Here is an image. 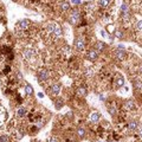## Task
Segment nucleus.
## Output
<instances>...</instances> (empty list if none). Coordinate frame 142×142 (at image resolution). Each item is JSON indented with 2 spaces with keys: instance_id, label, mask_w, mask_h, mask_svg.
<instances>
[{
  "instance_id": "nucleus-1",
  "label": "nucleus",
  "mask_w": 142,
  "mask_h": 142,
  "mask_svg": "<svg viewBox=\"0 0 142 142\" xmlns=\"http://www.w3.org/2000/svg\"><path fill=\"white\" fill-rule=\"evenodd\" d=\"M47 31L50 33H53L56 37H62L63 31H62V27L57 24V23H50L47 25Z\"/></svg>"
},
{
  "instance_id": "nucleus-2",
  "label": "nucleus",
  "mask_w": 142,
  "mask_h": 142,
  "mask_svg": "<svg viewBox=\"0 0 142 142\" xmlns=\"http://www.w3.org/2000/svg\"><path fill=\"white\" fill-rule=\"evenodd\" d=\"M69 20H70V23H71L72 25H77V24L79 23V20H81V12H79L77 8L71 10L70 15H69Z\"/></svg>"
},
{
  "instance_id": "nucleus-3",
  "label": "nucleus",
  "mask_w": 142,
  "mask_h": 142,
  "mask_svg": "<svg viewBox=\"0 0 142 142\" xmlns=\"http://www.w3.org/2000/svg\"><path fill=\"white\" fill-rule=\"evenodd\" d=\"M121 13H122V18H123V20H124V21L129 20V7H128V5H127L126 2H123V4H122Z\"/></svg>"
},
{
  "instance_id": "nucleus-4",
  "label": "nucleus",
  "mask_w": 142,
  "mask_h": 142,
  "mask_svg": "<svg viewBox=\"0 0 142 142\" xmlns=\"http://www.w3.org/2000/svg\"><path fill=\"white\" fill-rule=\"evenodd\" d=\"M34 50H32V49H25L24 51H23V57L25 58V59H27V61H32V58L34 57Z\"/></svg>"
},
{
  "instance_id": "nucleus-5",
  "label": "nucleus",
  "mask_w": 142,
  "mask_h": 142,
  "mask_svg": "<svg viewBox=\"0 0 142 142\" xmlns=\"http://www.w3.org/2000/svg\"><path fill=\"white\" fill-rule=\"evenodd\" d=\"M37 77H38V79L39 81H43V82H46L49 79V74H47L46 70H44V69H41L38 71V74H37Z\"/></svg>"
},
{
  "instance_id": "nucleus-6",
  "label": "nucleus",
  "mask_w": 142,
  "mask_h": 142,
  "mask_svg": "<svg viewBox=\"0 0 142 142\" xmlns=\"http://www.w3.org/2000/svg\"><path fill=\"white\" fill-rule=\"evenodd\" d=\"M87 58L92 62L96 61V59L98 58V52H97L95 49H91V50H89L88 52H87Z\"/></svg>"
},
{
  "instance_id": "nucleus-7",
  "label": "nucleus",
  "mask_w": 142,
  "mask_h": 142,
  "mask_svg": "<svg viewBox=\"0 0 142 142\" xmlns=\"http://www.w3.org/2000/svg\"><path fill=\"white\" fill-rule=\"evenodd\" d=\"M75 45H76L78 51H83L85 49V41H84L83 38H77L76 41H75Z\"/></svg>"
},
{
  "instance_id": "nucleus-8",
  "label": "nucleus",
  "mask_w": 142,
  "mask_h": 142,
  "mask_svg": "<svg viewBox=\"0 0 142 142\" xmlns=\"http://www.w3.org/2000/svg\"><path fill=\"white\" fill-rule=\"evenodd\" d=\"M61 90H62L61 84H53V85L50 87V94L51 95H58L59 92H61Z\"/></svg>"
},
{
  "instance_id": "nucleus-9",
  "label": "nucleus",
  "mask_w": 142,
  "mask_h": 142,
  "mask_svg": "<svg viewBox=\"0 0 142 142\" xmlns=\"http://www.w3.org/2000/svg\"><path fill=\"white\" fill-rule=\"evenodd\" d=\"M114 82H115V84H116V87H122L123 84H124V78L122 77V75L120 74H117L115 76V78H114Z\"/></svg>"
},
{
  "instance_id": "nucleus-10",
  "label": "nucleus",
  "mask_w": 142,
  "mask_h": 142,
  "mask_svg": "<svg viewBox=\"0 0 142 142\" xmlns=\"http://www.w3.org/2000/svg\"><path fill=\"white\" fill-rule=\"evenodd\" d=\"M126 56H127V53H126V51H123V50H118V49H117L115 51V57H116V59H118V61L124 59Z\"/></svg>"
},
{
  "instance_id": "nucleus-11",
  "label": "nucleus",
  "mask_w": 142,
  "mask_h": 142,
  "mask_svg": "<svg viewBox=\"0 0 142 142\" xmlns=\"http://www.w3.org/2000/svg\"><path fill=\"white\" fill-rule=\"evenodd\" d=\"M124 108L127 109V110H134V109H135V103H134V101L128 100V101L124 103Z\"/></svg>"
},
{
  "instance_id": "nucleus-12",
  "label": "nucleus",
  "mask_w": 142,
  "mask_h": 142,
  "mask_svg": "<svg viewBox=\"0 0 142 142\" xmlns=\"http://www.w3.org/2000/svg\"><path fill=\"white\" fill-rule=\"evenodd\" d=\"M105 49V44L103 43V41H97L96 43V45H95V50L97 51V52H101Z\"/></svg>"
},
{
  "instance_id": "nucleus-13",
  "label": "nucleus",
  "mask_w": 142,
  "mask_h": 142,
  "mask_svg": "<svg viewBox=\"0 0 142 142\" xmlns=\"http://www.w3.org/2000/svg\"><path fill=\"white\" fill-rule=\"evenodd\" d=\"M61 11H63V12H66V11H69L70 10V2L69 1H62L61 2Z\"/></svg>"
},
{
  "instance_id": "nucleus-14",
  "label": "nucleus",
  "mask_w": 142,
  "mask_h": 142,
  "mask_svg": "<svg viewBox=\"0 0 142 142\" xmlns=\"http://www.w3.org/2000/svg\"><path fill=\"white\" fill-rule=\"evenodd\" d=\"M30 25H31V23H30V20H27V19L21 20L20 23H19V26H20L23 30H27V28L30 27Z\"/></svg>"
},
{
  "instance_id": "nucleus-15",
  "label": "nucleus",
  "mask_w": 142,
  "mask_h": 142,
  "mask_svg": "<svg viewBox=\"0 0 142 142\" xmlns=\"http://www.w3.org/2000/svg\"><path fill=\"white\" fill-rule=\"evenodd\" d=\"M87 94H88V90H87L85 87H79V88L77 89V95H78V96L83 97V96H85Z\"/></svg>"
},
{
  "instance_id": "nucleus-16",
  "label": "nucleus",
  "mask_w": 142,
  "mask_h": 142,
  "mask_svg": "<svg viewBox=\"0 0 142 142\" xmlns=\"http://www.w3.org/2000/svg\"><path fill=\"white\" fill-rule=\"evenodd\" d=\"M137 122L136 121H130V122H128V124H127V128L129 129V130H135L136 128H137Z\"/></svg>"
},
{
  "instance_id": "nucleus-17",
  "label": "nucleus",
  "mask_w": 142,
  "mask_h": 142,
  "mask_svg": "<svg viewBox=\"0 0 142 142\" xmlns=\"http://www.w3.org/2000/svg\"><path fill=\"white\" fill-rule=\"evenodd\" d=\"M17 115L19 116V117H24L25 115H27V109L24 108V107L19 108L18 109V111H17Z\"/></svg>"
},
{
  "instance_id": "nucleus-18",
  "label": "nucleus",
  "mask_w": 142,
  "mask_h": 142,
  "mask_svg": "<svg viewBox=\"0 0 142 142\" xmlns=\"http://www.w3.org/2000/svg\"><path fill=\"white\" fill-rule=\"evenodd\" d=\"M110 5V0H100V6L102 8H107Z\"/></svg>"
},
{
  "instance_id": "nucleus-19",
  "label": "nucleus",
  "mask_w": 142,
  "mask_h": 142,
  "mask_svg": "<svg viewBox=\"0 0 142 142\" xmlns=\"http://www.w3.org/2000/svg\"><path fill=\"white\" fill-rule=\"evenodd\" d=\"M100 117H101V115H100L98 113H94L92 115L90 116V118H91V121L92 122H98L100 121Z\"/></svg>"
},
{
  "instance_id": "nucleus-20",
  "label": "nucleus",
  "mask_w": 142,
  "mask_h": 142,
  "mask_svg": "<svg viewBox=\"0 0 142 142\" xmlns=\"http://www.w3.org/2000/svg\"><path fill=\"white\" fill-rule=\"evenodd\" d=\"M25 92H26L27 95H32L33 94V88H32L30 84H26V85H25Z\"/></svg>"
},
{
  "instance_id": "nucleus-21",
  "label": "nucleus",
  "mask_w": 142,
  "mask_h": 142,
  "mask_svg": "<svg viewBox=\"0 0 142 142\" xmlns=\"http://www.w3.org/2000/svg\"><path fill=\"white\" fill-rule=\"evenodd\" d=\"M62 51H63V52H64V53H65V54H71V52H72V50H71V47H70V46H68V45H66V46H64V47H63V49H62Z\"/></svg>"
},
{
  "instance_id": "nucleus-22",
  "label": "nucleus",
  "mask_w": 142,
  "mask_h": 142,
  "mask_svg": "<svg viewBox=\"0 0 142 142\" xmlns=\"http://www.w3.org/2000/svg\"><path fill=\"white\" fill-rule=\"evenodd\" d=\"M63 104H64V102H63V100L62 98H58L57 101H56V108L59 109L61 107H63Z\"/></svg>"
},
{
  "instance_id": "nucleus-23",
  "label": "nucleus",
  "mask_w": 142,
  "mask_h": 142,
  "mask_svg": "<svg viewBox=\"0 0 142 142\" xmlns=\"http://www.w3.org/2000/svg\"><path fill=\"white\" fill-rule=\"evenodd\" d=\"M10 71H11V66H10V65H6L5 68L2 69V74H4V75L10 74Z\"/></svg>"
},
{
  "instance_id": "nucleus-24",
  "label": "nucleus",
  "mask_w": 142,
  "mask_h": 142,
  "mask_svg": "<svg viewBox=\"0 0 142 142\" xmlns=\"http://www.w3.org/2000/svg\"><path fill=\"white\" fill-rule=\"evenodd\" d=\"M77 134L81 136V137H84V135H85V131H84V129H83V128H78V130H77Z\"/></svg>"
},
{
  "instance_id": "nucleus-25",
  "label": "nucleus",
  "mask_w": 142,
  "mask_h": 142,
  "mask_svg": "<svg viewBox=\"0 0 142 142\" xmlns=\"http://www.w3.org/2000/svg\"><path fill=\"white\" fill-rule=\"evenodd\" d=\"M0 142H8V136H1L0 137Z\"/></svg>"
},
{
  "instance_id": "nucleus-26",
  "label": "nucleus",
  "mask_w": 142,
  "mask_h": 142,
  "mask_svg": "<svg viewBox=\"0 0 142 142\" xmlns=\"http://www.w3.org/2000/svg\"><path fill=\"white\" fill-rule=\"evenodd\" d=\"M135 87H136V89H137V90H141V82H140V81L135 82Z\"/></svg>"
},
{
  "instance_id": "nucleus-27",
  "label": "nucleus",
  "mask_w": 142,
  "mask_h": 142,
  "mask_svg": "<svg viewBox=\"0 0 142 142\" xmlns=\"http://www.w3.org/2000/svg\"><path fill=\"white\" fill-rule=\"evenodd\" d=\"M82 2V0H71V4H74V5H79Z\"/></svg>"
},
{
  "instance_id": "nucleus-28",
  "label": "nucleus",
  "mask_w": 142,
  "mask_h": 142,
  "mask_svg": "<svg viewBox=\"0 0 142 142\" xmlns=\"http://www.w3.org/2000/svg\"><path fill=\"white\" fill-rule=\"evenodd\" d=\"M116 37H118V38H123V34H122L121 31H117V32H116Z\"/></svg>"
},
{
  "instance_id": "nucleus-29",
  "label": "nucleus",
  "mask_w": 142,
  "mask_h": 142,
  "mask_svg": "<svg viewBox=\"0 0 142 142\" xmlns=\"http://www.w3.org/2000/svg\"><path fill=\"white\" fill-rule=\"evenodd\" d=\"M49 142H59L56 137H50V140H49Z\"/></svg>"
},
{
  "instance_id": "nucleus-30",
  "label": "nucleus",
  "mask_w": 142,
  "mask_h": 142,
  "mask_svg": "<svg viewBox=\"0 0 142 142\" xmlns=\"http://www.w3.org/2000/svg\"><path fill=\"white\" fill-rule=\"evenodd\" d=\"M23 102V100H21V97L19 96V95H17V103H21Z\"/></svg>"
}]
</instances>
